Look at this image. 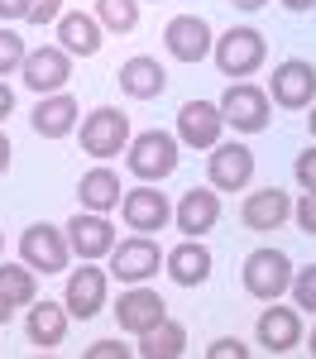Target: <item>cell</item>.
Here are the masks:
<instances>
[{
	"label": "cell",
	"instance_id": "1",
	"mask_svg": "<svg viewBox=\"0 0 316 359\" xmlns=\"http://www.w3.org/2000/svg\"><path fill=\"white\" fill-rule=\"evenodd\" d=\"M125 163L139 182H163L172 168H177V135L168 130H144V135L130 139L125 149Z\"/></svg>",
	"mask_w": 316,
	"mask_h": 359
},
{
	"label": "cell",
	"instance_id": "2",
	"mask_svg": "<svg viewBox=\"0 0 316 359\" xmlns=\"http://www.w3.org/2000/svg\"><path fill=\"white\" fill-rule=\"evenodd\" d=\"M240 273H245V292H249V297L278 302L287 287H292V259H287L283 249H254Z\"/></svg>",
	"mask_w": 316,
	"mask_h": 359
},
{
	"label": "cell",
	"instance_id": "3",
	"mask_svg": "<svg viewBox=\"0 0 316 359\" xmlns=\"http://www.w3.org/2000/svg\"><path fill=\"white\" fill-rule=\"evenodd\" d=\"M216 67L226 72V77H249V72H259L263 67V57H268V43H263V34L249 25H235L230 34H221L216 39Z\"/></svg>",
	"mask_w": 316,
	"mask_h": 359
},
{
	"label": "cell",
	"instance_id": "4",
	"mask_svg": "<svg viewBox=\"0 0 316 359\" xmlns=\"http://www.w3.org/2000/svg\"><path fill=\"white\" fill-rule=\"evenodd\" d=\"M130 149V115L115 106H96L82 120V154L91 158H115Z\"/></svg>",
	"mask_w": 316,
	"mask_h": 359
},
{
	"label": "cell",
	"instance_id": "5",
	"mask_svg": "<svg viewBox=\"0 0 316 359\" xmlns=\"http://www.w3.org/2000/svg\"><path fill=\"white\" fill-rule=\"evenodd\" d=\"M20 259H25L34 273H62L67 259H72V245H67V230L39 221L20 235Z\"/></svg>",
	"mask_w": 316,
	"mask_h": 359
},
{
	"label": "cell",
	"instance_id": "6",
	"mask_svg": "<svg viewBox=\"0 0 316 359\" xmlns=\"http://www.w3.org/2000/svg\"><path fill=\"white\" fill-rule=\"evenodd\" d=\"M206 177L216 192H245L249 177H254V149L240 144V139H221L206 158Z\"/></svg>",
	"mask_w": 316,
	"mask_h": 359
},
{
	"label": "cell",
	"instance_id": "7",
	"mask_svg": "<svg viewBox=\"0 0 316 359\" xmlns=\"http://www.w3.org/2000/svg\"><path fill=\"white\" fill-rule=\"evenodd\" d=\"M268 96H273V106H283V111H307L316 101V67L302 62V57L278 62L273 77H268Z\"/></svg>",
	"mask_w": 316,
	"mask_h": 359
},
{
	"label": "cell",
	"instance_id": "8",
	"mask_svg": "<svg viewBox=\"0 0 316 359\" xmlns=\"http://www.w3.org/2000/svg\"><path fill=\"white\" fill-rule=\"evenodd\" d=\"M221 115H226V125H235L240 135H259V130H268V91L263 86H249V82H235L221 96Z\"/></svg>",
	"mask_w": 316,
	"mask_h": 359
},
{
	"label": "cell",
	"instance_id": "9",
	"mask_svg": "<svg viewBox=\"0 0 316 359\" xmlns=\"http://www.w3.org/2000/svg\"><path fill=\"white\" fill-rule=\"evenodd\" d=\"M163 264V249L153 245L149 235H130V240H115L111 249V273L120 283H149Z\"/></svg>",
	"mask_w": 316,
	"mask_h": 359
},
{
	"label": "cell",
	"instance_id": "10",
	"mask_svg": "<svg viewBox=\"0 0 316 359\" xmlns=\"http://www.w3.org/2000/svg\"><path fill=\"white\" fill-rule=\"evenodd\" d=\"M120 216H125V225H130L135 235H153V230H163V225L172 221V206L153 182H144V187L120 196Z\"/></svg>",
	"mask_w": 316,
	"mask_h": 359
},
{
	"label": "cell",
	"instance_id": "11",
	"mask_svg": "<svg viewBox=\"0 0 316 359\" xmlns=\"http://www.w3.org/2000/svg\"><path fill=\"white\" fill-rule=\"evenodd\" d=\"M67 316L91 321L101 306H106V269H96V259H82V269L67 273Z\"/></svg>",
	"mask_w": 316,
	"mask_h": 359
},
{
	"label": "cell",
	"instance_id": "12",
	"mask_svg": "<svg viewBox=\"0 0 316 359\" xmlns=\"http://www.w3.org/2000/svg\"><path fill=\"white\" fill-rule=\"evenodd\" d=\"M163 316H168V302H163L153 287H144V283H130V292H120V306H115V321H120V331L144 335V331H153Z\"/></svg>",
	"mask_w": 316,
	"mask_h": 359
},
{
	"label": "cell",
	"instance_id": "13",
	"mask_svg": "<svg viewBox=\"0 0 316 359\" xmlns=\"http://www.w3.org/2000/svg\"><path fill=\"white\" fill-rule=\"evenodd\" d=\"M163 48L177 62H201V57L216 48V39H211V25L201 15H172L168 29H163Z\"/></svg>",
	"mask_w": 316,
	"mask_h": 359
},
{
	"label": "cell",
	"instance_id": "14",
	"mask_svg": "<svg viewBox=\"0 0 316 359\" xmlns=\"http://www.w3.org/2000/svg\"><path fill=\"white\" fill-rule=\"evenodd\" d=\"M67 230V245L77 259H111L115 249V225L101 216V211H77L72 221L62 225Z\"/></svg>",
	"mask_w": 316,
	"mask_h": 359
},
{
	"label": "cell",
	"instance_id": "15",
	"mask_svg": "<svg viewBox=\"0 0 316 359\" xmlns=\"http://www.w3.org/2000/svg\"><path fill=\"white\" fill-rule=\"evenodd\" d=\"M221 130H226V115L211 101H187L177 111V144H187V149H216Z\"/></svg>",
	"mask_w": 316,
	"mask_h": 359
},
{
	"label": "cell",
	"instance_id": "16",
	"mask_svg": "<svg viewBox=\"0 0 316 359\" xmlns=\"http://www.w3.org/2000/svg\"><path fill=\"white\" fill-rule=\"evenodd\" d=\"M259 345L268 350V355H287V350H297L302 345V316H297V306H278L268 302L263 311H259Z\"/></svg>",
	"mask_w": 316,
	"mask_h": 359
},
{
	"label": "cell",
	"instance_id": "17",
	"mask_svg": "<svg viewBox=\"0 0 316 359\" xmlns=\"http://www.w3.org/2000/svg\"><path fill=\"white\" fill-rule=\"evenodd\" d=\"M20 77H25L29 91H39V96H53L67 86L72 77V53H62V48H34L25 57V67H20Z\"/></svg>",
	"mask_w": 316,
	"mask_h": 359
},
{
	"label": "cell",
	"instance_id": "18",
	"mask_svg": "<svg viewBox=\"0 0 316 359\" xmlns=\"http://www.w3.org/2000/svg\"><path fill=\"white\" fill-rule=\"evenodd\" d=\"M172 221H177V230H182L187 240H201L211 225L221 221V196H216V187H192V192H182V201L172 206Z\"/></svg>",
	"mask_w": 316,
	"mask_h": 359
},
{
	"label": "cell",
	"instance_id": "19",
	"mask_svg": "<svg viewBox=\"0 0 316 359\" xmlns=\"http://www.w3.org/2000/svg\"><path fill=\"white\" fill-rule=\"evenodd\" d=\"M57 48L72 57H96L101 53V20L86 15V10L57 15Z\"/></svg>",
	"mask_w": 316,
	"mask_h": 359
},
{
	"label": "cell",
	"instance_id": "20",
	"mask_svg": "<svg viewBox=\"0 0 316 359\" xmlns=\"http://www.w3.org/2000/svg\"><path fill=\"white\" fill-rule=\"evenodd\" d=\"M77 115H82V106L67 91H53V96H39L29 125H34V135H43V139H62V135L77 130Z\"/></svg>",
	"mask_w": 316,
	"mask_h": 359
},
{
	"label": "cell",
	"instance_id": "21",
	"mask_svg": "<svg viewBox=\"0 0 316 359\" xmlns=\"http://www.w3.org/2000/svg\"><path fill=\"white\" fill-rule=\"evenodd\" d=\"M163 269L177 287H201L206 278H211V249L201 245V240H182L177 249L163 254Z\"/></svg>",
	"mask_w": 316,
	"mask_h": 359
},
{
	"label": "cell",
	"instance_id": "22",
	"mask_svg": "<svg viewBox=\"0 0 316 359\" xmlns=\"http://www.w3.org/2000/svg\"><path fill=\"white\" fill-rule=\"evenodd\" d=\"M120 91L125 96H135V101H153V96H163V86H168V72L158 67V57H125L120 62Z\"/></svg>",
	"mask_w": 316,
	"mask_h": 359
},
{
	"label": "cell",
	"instance_id": "23",
	"mask_svg": "<svg viewBox=\"0 0 316 359\" xmlns=\"http://www.w3.org/2000/svg\"><path fill=\"white\" fill-rule=\"evenodd\" d=\"M29 345H39V350H57L62 340H67V302H29Z\"/></svg>",
	"mask_w": 316,
	"mask_h": 359
},
{
	"label": "cell",
	"instance_id": "24",
	"mask_svg": "<svg viewBox=\"0 0 316 359\" xmlns=\"http://www.w3.org/2000/svg\"><path fill=\"white\" fill-rule=\"evenodd\" d=\"M292 216V196L283 187H263V192H249L245 206H240V221L249 230H278V225Z\"/></svg>",
	"mask_w": 316,
	"mask_h": 359
},
{
	"label": "cell",
	"instance_id": "25",
	"mask_svg": "<svg viewBox=\"0 0 316 359\" xmlns=\"http://www.w3.org/2000/svg\"><path fill=\"white\" fill-rule=\"evenodd\" d=\"M77 196H82V211H101V216L115 211V206H120V196H125L120 172H111V168H91V172H82Z\"/></svg>",
	"mask_w": 316,
	"mask_h": 359
},
{
	"label": "cell",
	"instance_id": "26",
	"mask_svg": "<svg viewBox=\"0 0 316 359\" xmlns=\"http://www.w3.org/2000/svg\"><path fill=\"white\" fill-rule=\"evenodd\" d=\"M182 350H187V326H182V321H168V316H163L153 331L139 335V355L144 359H177Z\"/></svg>",
	"mask_w": 316,
	"mask_h": 359
},
{
	"label": "cell",
	"instance_id": "27",
	"mask_svg": "<svg viewBox=\"0 0 316 359\" xmlns=\"http://www.w3.org/2000/svg\"><path fill=\"white\" fill-rule=\"evenodd\" d=\"M0 292L15 306H29L39 297V283H34V269L29 264H0Z\"/></svg>",
	"mask_w": 316,
	"mask_h": 359
},
{
	"label": "cell",
	"instance_id": "28",
	"mask_svg": "<svg viewBox=\"0 0 316 359\" xmlns=\"http://www.w3.org/2000/svg\"><path fill=\"white\" fill-rule=\"evenodd\" d=\"M96 20L111 34H130L139 25V0H96Z\"/></svg>",
	"mask_w": 316,
	"mask_h": 359
},
{
	"label": "cell",
	"instance_id": "29",
	"mask_svg": "<svg viewBox=\"0 0 316 359\" xmlns=\"http://www.w3.org/2000/svg\"><path fill=\"white\" fill-rule=\"evenodd\" d=\"M25 57H29L25 39H20L15 29H0V77H10V72H20V67H25Z\"/></svg>",
	"mask_w": 316,
	"mask_h": 359
},
{
	"label": "cell",
	"instance_id": "30",
	"mask_svg": "<svg viewBox=\"0 0 316 359\" xmlns=\"http://www.w3.org/2000/svg\"><path fill=\"white\" fill-rule=\"evenodd\" d=\"M292 302L302 306V311H316V264H307V269H292Z\"/></svg>",
	"mask_w": 316,
	"mask_h": 359
},
{
	"label": "cell",
	"instance_id": "31",
	"mask_svg": "<svg viewBox=\"0 0 316 359\" xmlns=\"http://www.w3.org/2000/svg\"><path fill=\"white\" fill-rule=\"evenodd\" d=\"M292 177H297V187H302V192H316V144L307 149V154H297Z\"/></svg>",
	"mask_w": 316,
	"mask_h": 359
},
{
	"label": "cell",
	"instance_id": "32",
	"mask_svg": "<svg viewBox=\"0 0 316 359\" xmlns=\"http://www.w3.org/2000/svg\"><path fill=\"white\" fill-rule=\"evenodd\" d=\"M57 15H62V0H29V25H57Z\"/></svg>",
	"mask_w": 316,
	"mask_h": 359
},
{
	"label": "cell",
	"instance_id": "33",
	"mask_svg": "<svg viewBox=\"0 0 316 359\" xmlns=\"http://www.w3.org/2000/svg\"><path fill=\"white\" fill-rule=\"evenodd\" d=\"M292 216H297L302 235H316V192H302V201L292 206Z\"/></svg>",
	"mask_w": 316,
	"mask_h": 359
},
{
	"label": "cell",
	"instance_id": "34",
	"mask_svg": "<svg viewBox=\"0 0 316 359\" xmlns=\"http://www.w3.org/2000/svg\"><path fill=\"white\" fill-rule=\"evenodd\" d=\"M206 359H249V345L245 340H216L206 350Z\"/></svg>",
	"mask_w": 316,
	"mask_h": 359
},
{
	"label": "cell",
	"instance_id": "35",
	"mask_svg": "<svg viewBox=\"0 0 316 359\" xmlns=\"http://www.w3.org/2000/svg\"><path fill=\"white\" fill-rule=\"evenodd\" d=\"M86 359H130V345H115V340H96Z\"/></svg>",
	"mask_w": 316,
	"mask_h": 359
},
{
	"label": "cell",
	"instance_id": "36",
	"mask_svg": "<svg viewBox=\"0 0 316 359\" xmlns=\"http://www.w3.org/2000/svg\"><path fill=\"white\" fill-rule=\"evenodd\" d=\"M0 20H29V0H0Z\"/></svg>",
	"mask_w": 316,
	"mask_h": 359
},
{
	"label": "cell",
	"instance_id": "37",
	"mask_svg": "<svg viewBox=\"0 0 316 359\" xmlns=\"http://www.w3.org/2000/svg\"><path fill=\"white\" fill-rule=\"evenodd\" d=\"M10 111H15V91H10V86L0 82V120H5Z\"/></svg>",
	"mask_w": 316,
	"mask_h": 359
},
{
	"label": "cell",
	"instance_id": "38",
	"mask_svg": "<svg viewBox=\"0 0 316 359\" xmlns=\"http://www.w3.org/2000/svg\"><path fill=\"white\" fill-rule=\"evenodd\" d=\"M5 168H10V139L0 135V177H5Z\"/></svg>",
	"mask_w": 316,
	"mask_h": 359
},
{
	"label": "cell",
	"instance_id": "39",
	"mask_svg": "<svg viewBox=\"0 0 316 359\" xmlns=\"http://www.w3.org/2000/svg\"><path fill=\"white\" fill-rule=\"evenodd\" d=\"M10 311H15V302H10V297H5V292H0V326H5V321H10Z\"/></svg>",
	"mask_w": 316,
	"mask_h": 359
},
{
	"label": "cell",
	"instance_id": "40",
	"mask_svg": "<svg viewBox=\"0 0 316 359\" xmlns=\"http://www.w3.org/2000/svg\"><path fill=\"white\" fill-rule=\"evenodd\" d=\"M235 10H259V5H268V0H230Z\"/></svg>",
	"mask_w": 316,
	"mask_h": 359
},
{
	"label": "cell",
	"instance_id": "41",
	"mask_svg": "<svg viewBox=\"0 0 316 359\" xmlns=\"http://www.w3.org/2000/svg\"><path fill=\"white\" fill-rule=\"evenodd\" d=\"M283 5H287V10H297V15H302V10H312L316 0H283Z\"/></svg>",
	"mask_w": 316,
	"mask_h": 359
},
{
	"label": "cell",
	"instance_id": "42",
	"mask_svg": "<svg viewBox=\"0 0 316 359\" xmlns=\"http://www.w3.org/2000/svg\"><path fill=\"white\" fill-rule=\"evenodd\" d=\"M307 120H312V135H316V106H312V115H307Z\"/></svg>",
	"mask_w": 316,
	"mask_h": 359
},
{
	"label": "cell",
	"instance_id": "43",
	"mask_svg": "<svg viewBox=\"0 0 316 359\" xmlns=\"http://www.w3.org/2000/svg\"><path fill=\"white\" fill-rule=\"evenodd\" d=\"M307 350H312V359H316V331H312V345H307Z\"/></svg>",
	"mask_w": 316,
	"mask_h": 359
},
{
	"label": "cell",
	"instance_id": "44",
	"mask_svg": "<svg viewBox=\"0 0 316 359\" xmlns=\"http://www.w3.org/2000/svg\"><path fill=\"white\" fill-rule=\"evenodd\" d=\"M0 249H5V240H0Z\"/></svg>",
	"mask_w": 316,
	"mask_h": 359
}]
</instances>
